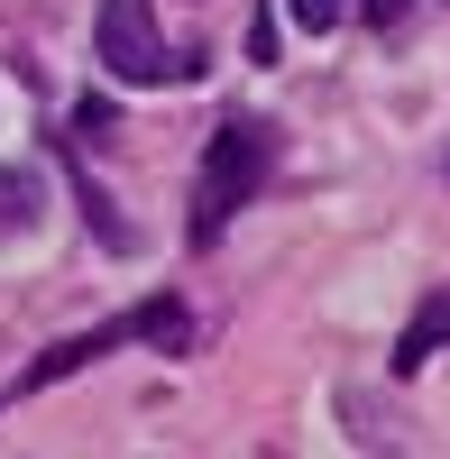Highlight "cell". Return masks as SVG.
Segmentation results:
<instances>
[{"label":"cell","mask_w":450,"mask_h":459,"mask_svg":"<svg viewBox=\"0 0 450 459\" xmlns=\"http://www.w3.org/2000/svg\"><path fill=\"white\" fill-rule=\"evenodd\" d=\"M267 166H276V138H267V120H221L212 157H203V184H194V248H212L221 230H230V221L248 212V194L267 184Z\"/></svg>","instance_id":"obj_1"},{"label":"cell","mask_w":450,"mask_h":459,"mask_svg":"<svg viewBox=\"0 0 450 459\" xmlns=\"http://www.w3.org/2000/svg\"><path fill=\"white\" fill-rule=\"evenodd\" d=\"M92 47H101V65L120 74V83H138V92L184 83V74H194V65H184V56L166 47V28H157V10H147V0H101Z\"/></svg>","instance_id":"obj_2"},{"label":"cell","mask_w":450,"mask_h":459,"mask_svg":"<svg viewBox=\"0 0 450 459\" xmlns=\"http://www.w3.org/2000/svg\"><path fill=\"white\" fill-rule=\"evenodd\" d=\"M120 340H166V350H175V340H184V313H175V303H147V313H120V322H101V331H83V340H56V350L19 377V395L56 386V377H74V368H92L101 350H120Z\"/></svg>","instance_id":"obj_3"},{"label":"cell","mask_w":450,"mask_h":459,"mask_svg":"<svg viewBox=\"0 0 450 459\" xmlns=\"http://www.w3.org/2000/svg\"><path fill=\"white\" fill-rule=\"evenodd\" d=\"M37 221H47V184L28 166H0V239H37Z\"/></svg>","instance_id":"obj_4"},{"label":"cell","mask_w":450,"mask_h":459,"mask_svg":"<svg viewBox=\"0 0 450 459\" xmlns=\"http://www.w3.org/2000/svg\"><path fill=\"white\" fill-rule=\"evenodd\" d=\"M441 340H450V294H432L423 313L404 322V340H395V377H414V368H423V359L441 350Z\"/></svg>","instance_id":"obj_5"},{"label":"cell","mask_w":450,"mask_h":459,"mask_svg":"<svg viewBox=\"0 0 450 459\" xmlns=\"http://www.w3.org/2000/svg\"><path fill=\"white\" fill-rule=\"evenodd\" d=\"M285 19L304 28V37H331V28L350 19V0H285Z\"/></svg>","instance_id":"obj_6"},{"label":"cell","mask_w":450,"mask_h":459,"mask_svg":"<svg viewBox=\"0 0 450 459\" xmlns=\"http://www.w3.org/2000/svg\"><path fill=\"white\" fill-rule=\"evenodd\" d=\"M404 10H414V0H368V19H404Z\"/></svg>","instance_id":"obj_7"}]
</instances>
